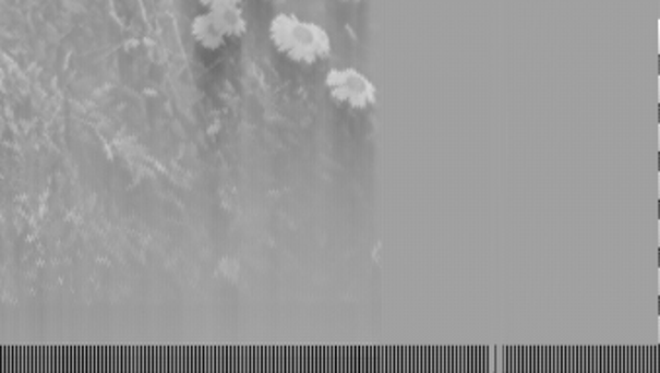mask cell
<instances>
[{"mask_svg": "<svg viewBox=\"0 0 660 373\" xmlns=\"http://www.w3.org/2000/svg\"><path fill=\"white\" fill-rule=\"evenodd\" d=\"M326 88L335 101L359 111L371 109L379 101L376 84L364 72L353 67L327 71Z\"/></svg>", "mask_w": 660, "mask_h": 373, "instance_id": "2", "label": "cell"}, {"mask_svg": "<svg viewBox=\"0 0 660 373\" xmlns=\"http://www.w3.org/2000/svg\"><path fill=\"white\" fill-rule=\"evenodd\" d=\"M208 12L220 29V34L227 39L244 36L248 22H245L244 12L240 7H220V9L208 10Z\"/></svg>", "mask_w": 660, "mask_h": 373, "instance_id": "4", "label": "cell"}, {"mask_svg": "<svg viewBox=\"0 0 660 373\" xmlns=\"http://www.w3.org/2000/svg\"><path fill=\"white\" fill-rule=\"evenodd\" d=\"M269 39L280 55L300 64L324 61L332 53V37L316 22L280 12L269 22Z\"/></svg>", "mask_w": 660, "mask_h": 373, "instance_id": "1", "label": "cell"}, {"mask_svg": "<svg viewBox=\"0 0 660 373\" xmlns=\"http://www.w3.org/2000/svg\"><path fill=\"white\" fill-rule=\"evenodd\" d=\"M191 36L195 41L207 49V51H217L223 45L227 44V37L220 34L211 12H201L195 19L191 20Z\"/></svg>", "mask_w": 660, "mask_h": 373, "instance_id": "3", "label": "cell"}, {"mask_svg": "<svg viewBox=\"0 0 660 373\" xmlns=\"http://www.w3.org/2000/svg\"><path fill=\"white\" fill-rule=\"evenodd\" d=\"M344 2H361V0H344Z\"/></svg>", "mask_w": 660, "mask_h": 373, "instance_id": "6", "label": "cell"}, {"mask_svg": "<svg viewBox=\"0 0 660 373\" xmlns=\"http://www.w3.org/2000/svg\"><path fill=\"white\" fill-rule=\"evenodd\" d=\"M207 10L220 9V7H240L242 0H200Z\"/></svg>", "mask_w": 660, "mask_h": 373, "instance_id": "5", "label": "cell"}]
</instances>
